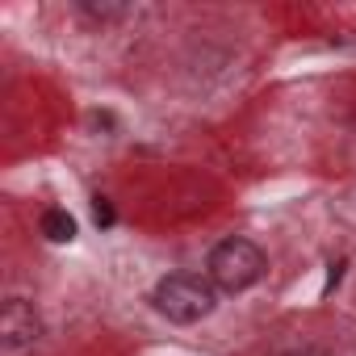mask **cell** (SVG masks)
I'll use <instances>...</instances> for the list:
<instances>
[{"instance_id":"6da1fadb","label":"cell","mask_w":356,"mask_h":356,"mask_svg":"<svg viewBox=\"0 0 356 356\" xmlns=\"http://www.w3.org/2000/svg\"><path fill=\"white\" fill-rule=\"evenodd\" d=\"M155 310L172 323H197L214 310V281L197 277V273H168L155 293H151Z\"/></svg>"},{"instance_id":"7a4b0ae2","label":"cell","mask_w":356,"mask_h":356,"mask_svg":"<svg viewBox=\"0 0 356 356\" xmlns=\"http://www.w3.org/2000/svg\"><path fill=\"white\" fill-rule=\"evenodd\" d=\"M264 252L252 243V239H222L214 252H210V264H206V277L214 281V289H227V293H243L252 289L260 277H264Z\"/></svg>"},{"instance_id":"3957f363","label":"cell","mask_w":356,"mask_h":356,"mask_svg":"<svg viewBox=\"0 0 356 356\" xmlns=\"http://www.w3.org/2000/svg\"><path fill=\"white\" fill-rule=\"evenodd\" d=\"M38 335H42L38 310L26 298H9L5 310H0V339H5V348L9 352H26V348L38 343Z\"/></svg>"},{"instance_id":"277c9868","label":"cell","mask_w":356,"mask_h":356,"mask_svg":"<svg viewBox=\"0 0 356 356\" xmlns=\"http://www.w3.org/2000/svg\"><path fill=\"white\" fill-rule=\"evenodd\" d=\"M38 227H42V235H47L51 243H72V239H76V218H72L67 210H59V206L47 210Z\"/></svg>"},{"instance_id":"5b68a950","label":"cell","mask_w":356,"mask_h":356,"mask_svg":"<svg viewBox=\"0 0 356 356\" xmlns=\"http://www.w3.org/2000/svg\"><path fill=\"white\" fill-rule=\"evenodd\" d=\"M76 13L105 26V22H126V17H130V5H105V0H101V5H92V0H80Z\"/></svg>"},{"instance_id":"8992f818","label":"cell","mask_w":356,"mask_h":356,"mask_svg":"<svg viewBox=\"0 0 356 356\" xmlns=\"http://www.w3.org/2000/svg\"><path fill=\"white\" fill-rule=\"evenodd\" d=\"M92 218H97V227H101V231H109V227L118 222V214H113L109 197H92Z\"/></svg>"}]
</instances>
